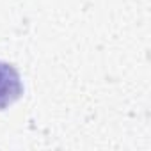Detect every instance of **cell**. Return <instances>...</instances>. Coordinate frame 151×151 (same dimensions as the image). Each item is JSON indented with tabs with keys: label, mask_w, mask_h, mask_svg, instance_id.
<instances>
[{
	"label": "cell",
	"mask_w": 151,
	"mask_h": 151,
	"mask_svg": "<svg viewBox=\"0 0 151 151\" xmlns=\"http://www.w3.org/2000/svg\"><path fill=\"white\" fill-rule=\"evenodd\" d=\"M23 94L20 73L7 62L0 60V110L18 101Z\"/></svg>",
	"instance_id": "obj_1"
}]
</instances>
